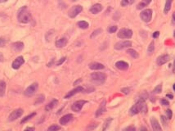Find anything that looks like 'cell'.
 <instances>
[{
	"label": "cell",
	"instance_id": "obj_45",
	"mask_svg": "<svg viewBox=\"0 0 175 131\" xmlns=\"http://www.w3.org/2000/svg\"><path fill=\"white\" fill-rule=\"evenodd\" d=\"M166 97H170V98H171V99H172V98H173V95H171V94H167V95H166Z\"/></svg>",
	"mask_w": 175,
	"mask_h": 131
},
{
	"label": "cell",
	"instance_id": "obj_28",
	"mask_svg": "<svg viewBox=\"0 0 175 131\" xmlns=\"http://www.w3.org/2000/svg\"><path fill=\"white\" fill-rule=\"evenodd\" d=\"M133 2H134V0H122L121 6H123V7H126L128 5L132 4Z\"/></svg>",
	"mask_w": 175,
	"mask_h": 131
},
{
	"label": "cell",
	"instance_id": "obj_22",
	"mask_svg": "<svg viewBox=\"0 0 175 131\" xmlns=\"http://www.w3.org/2000/svg\"><path fill=\"white\" fill-rule=\"evenodd\" d=\"M67 44V39L66 38H62L56 41V46L57 48H63Z\"/></svg>",
	"mask_w": 175,
	"mask_h": 131
},
{
	"label": "cell",
	"instance_id": "obj_30",
	"mask_svg": "<svg viewBox=\"0 0 175 131\" xmlns=\"http://www.w3.org/2000/svg\"><path fill=\"white\" fill-rule=\"evenodd\" d=\"M117 29H118V27H117L116 25H112V26H110V27L107 29V31H108L109 33L112 34V33H115Z\"/></svg>",
	"mask_w": 175,
	"mask_h": 131
},
{
	"label": "cell",
	"instance_id": "obj_2",
	"mask_svg": "<svg viewBox=\"0 0 175 131\" xmlns=\"http://www.w3.org/2000/svg\"><path fill=\"white\" fill-rule=\"evenodd\" d=\"M17 18H18V21L21 23H28L30 21L31 15L26 7H22L20 8L18 15H17Z\"/></svg>",
	"mask_w": 175,
	"mask_h": 131
},
{
	"label": "cell",
	"instance_id": "obj_51",
	"mask_svg": "<svg viewBox=\"0 0 175 131\" xmlns=\"http://www.w3.org/2000/svg\"><path fill=\"white\" fill-rule=\"evenodd\" d=\"M174 38H175V30L174 31Z\"/></svg>",
	"mask_w": 175,
	"mask_h": 131
},
{
	"label": "cell",
	"instance_id": "obj_27",
	"mask_svg": "<svg viewBox=\"0 0 175 131\" xmlns=\"http://www.w3.org/2000/svg\"><path fill=\"white\" fill-rule=\"evenodd\" d=\"M77 25H78V26L79 27V28H81V29H88V23L87 21H79L78 23H77Z\"/></svg>",
	"mask_w": 175,
	"mask_h": 131
},
{
	"label": "cell",
	"instance_id": "obj_3",
	"mask_svg": "<svg viewBox=\"0 0 175 131\" xmlns=\"http://www.w3.org/2000/svg\"><path fill=\"white\" fill-rule=\"evenodd\" d=\"M92 81L97 84H102L107 80V75L102 72H94L91 75Z\"/></svg>",
	"mask_w": 175,
	"mask_h": 131
},
{
	"label": "cell",
	"instance_id": "obj_33",
	"mask_svg": "<svg viewBox=\"0 0 175 131\" xmlns=\"http://www.w3.org/2000/svg\"><path fill=\"white\" fill-rule=\"evenodd\" d=\"M61 129V127L58 126H57V125H53L52 126H50L48 129L49 130V131H57V130H59Z\"/></svg>",
	"mask_w": 175,
	"mask_h": 131
},
{
	"label": "cell",
	"instance_id": "obj_38",
	"mask_svg": "<svg viewBox=\"0 0 175 131\" xmlns=\"http://www.w3.org/2000/svg\"><path fill=\"white\" fill-rule=\"evenodd\" d=\"M6 43H7L6 39H3V38H0V47H3V46H5Z\"/></svg>",
	"mask_w": 175,
	"mask_h": 131
},
{
	"label": "cell",
	"instance_id": "obj_16",
	"mask_svg": "<svg viewBox=\"0 0 175 131\" xmlns=\"http://www.w3.org/2000/svg\"><path fill=\"white\" fill-rule=\"evenodd\" d=\"M106 112V101L103 100L102 103L100 104V107L97 109V111L96 112V117H100L101 115H102L104 112Z\"/></svg>",
	"mask_w": 175,
	"mask_h": 131
},
{
	"label": "cell",
	"instance_id": "obj_44",
	"mask_svg": "<svg viewBox=\"0 0 175 131\" xmlns=\"http://www.w3.org/2000/svg\"><path fill=\"white\" fill-rule=\"evenodd\" d=\"M172 23L175 25V12L173 13V16H172Z\"/></svg>",
	"mask_w": 175,
	"mask_h": 131
},
{
	"label": "cell",
	"instance_id": "obj_1",
	"mask_svg": "<svg viewBox=\"0 0 175 131\" xmlns=\"http://www.w3.org/2000/svg\"><path fill=\"white\" fill-rule=\"evenodd\" d=\"M147 106H146V102L144 101V99H140V100H138L137 102L135 105H133V107H131V109H130V114L131 115H137V114H138V113H140L142 112V114H146V112H147Z\"/></svg>",
	"mask_w": 175,
	"mask_h": 131
},
{
	"label": "cell",
	"instance_id": "obj_25",
	"mask_svg": "<svg viewBox=\"0 0 175 131\" xmlns=\"http://www.w3.org/2000/svg\"><path fill=\"white\" fill-rule=\"evenodd\" d=\"M6 90V84L4 81L0 80V97H3L4 95Z\"/></svg>",
	"mask_w": 175,
	"mask_h": 131
},
{
	"label": "cell",
	"instance_id": "obj_18",
	"mask_svg": "<svg viewBox=\"0 0 175 131\" xmlns=\"http://www.w3.org/2000/svg\"><path fill=\"white\" fill-rule=\"evenodd\" d=\"M102 10V6L99 3H96L92 6L90 8V12H92V14H97L98 12H100Z\"/></svg>",
	"mask_w": 175,
	"mask_h": 131
},
{
	"label": "cell",
	"instance_id": "obj_48",
	"mask_svg": "<svg viewBox=\"0 0 175 131\" xmlns=\"http://www.w3.org/2000/svg\"><path fill=\"white\" fill-rule=\"evenodd\" d=\"M53 62H54V59H53V61H52V62H51L48 65V67H51V65H52V64H53Z\"/></svg>",
	"mask_w": 175,
	"mask_h": 131
},
{
	"label": "cell",
	"instance_id": "obj_26",
	"mask_svg": "<svg viewBox=\"0 0 175 131\" xmlns=\"http://www.w3.org/2000/svg\"><path fill=\"white\" fill-rule=\"evenodd\" d=\"M127 53L129 54L132 58H139V55H138V53H137V51H135L134 49H128Z\"/></svg>",
	"mask_w": 175,
	"mask_h": 131
},
{
	"label": "cell",
	"instance_id": "obj_40",
	"mask_svg": "<svg viewBox=\"0 0 175 131\" xmlns=\"http://www.w3.org/2000/svg\"><path fill=\"white\" fill-rule=\"evenodd\" d=\"M66 58H61V60H60L59 62H57L56 65H57V66H60V65H62V64L64 62L66 61Z\"/></svg>",
	"mask_w": 175,
	"mask_h": 131
},
{
	"label": "cell",
	"instance_id": "obj_21",
	"mask_svg": "<svg viewBox=\"0 0 175 131\" xmlns=\"http://www.w3.org/2000/svg\"><path fill=\"white\" fill-rule=\"evenodd\" d=\"M151 0H142V2H140L138 4H137V8L138 10H141L142 9V8H146V7H147L148 5L151 3Z\"/></svg>",
	"mask_w": 175,
	"mask_h": 131
},
{
	"label": "cell",
	"instance_id": "obj_29",
	"mask_svg": "<svg viewBox=\"0 0 175 131\" xmlns=\"http://www.w3.org/2000/svg\"><path fill=\"white\" fill-rule=\"evenodd\" d=\"M155 50V44H154V42H151L150 45L148 46V49H147V52L150 54H151Z\"/></svg>",
	"mask_w": 175,
	"mask_h": 131
},
{
	"label": "cell",
	"instance_id": "obj_6",
	"mask_svg": "<svg viewBox=\"0 0 175 131\" xmlns=\"http://www.w3.org/2000/svg\"><path fill=\"white\" fill-rule=\"evenodd\" d=\"M38 88H39V85H38L37 83L32 84L30 86H29V87L25 89V95L27 96V97H31V96H33L34 93H35V92L37 91Z\"/></svg>",
	"mask_w": 175,
	"mask_h": 131
},
{
	"label": "cell",
	"instance_id": "obj_37",
	"mask_svg": "<svg viewBox=\"0 0 175 131\" xmlns=\"http://www.w3.org/2000/svg\"><path fill=\"white\" fill-rule=\"evenodd\" d=\"M112 119L111 118H110V119H107V121L105 122V124H104V128H103V130H107V128L109 126V125H110V123L111 122Z\"/></svg>",
	"mask_w": 175,
	"mask_h": 131
},
{
	"label": "cell",
	"instance_id": "obj_36",
	"mask_svg": "<svg viewBox=\"0 0 175 131\" xmlns=\"http://www.w3.org/2000/svg\"><path fill=\"white\" fill-rule=\"evenodd\" d=\"M166 115H167V119L170 120L171 118H172V115H173V112H172L170 109H168L166 111Z\"/></svg>",
	"mask_w": 175,
	"mask_h": 131
},
{
	"label": "cell",
	"instance_id": "obj_43",
	"mask_svg": "<svg viewBox=\"0 0 175 131\" xmlns=\"http://www.w3.org/2000/svg\"><path fill=\"white\" fill-rule=\"evenodd\" d=\"M125 130H133L134 131L136 129H135V127H133V126H130V127H127V128H125L124 129Z\"/></svg>",
	"mask_w": 175,
	"mask_h": 131
},
{
	"label": "cell",
	"instance_id": "obj_9",
	"mask_svg": "<svg viewBox=\"0 0 175 131\" xmlns=\"http://www.w3.org/2000/svg\"><path fill=\"white\" fill-rule=\"evenodd\" d=\"M23 114V110L22 109H16L11 113L9 116V121H16V119H18L19 117H21V115Z\"/></svg>",
	"mask_w": 175,
	"mask_h": 131
},
{
	"label": "cell",
	"instance_id": "obj_10",
	"mask_svg": "<svg viewBox=\"0 0 175 131\" xmlns=\"http://www.w3.org/2000/svg\"><path fill=\"white\" fill-rule=\"evenodd\" d=\"M85 103H87V101H84V100H79L77 102H75L74 103L73 105H72V110H73L74 112H80L81 111V109H82V107H83V105L85 104Z\"/></svg>",
	"mask_w": 175,
	"mask_h": 131
},
{
	"label": "cell",
	"instance_id": "obj_31",
	"mask_svg": "<svg viewBox=\"0 0 175 131\" xmlns=\"http://www.w3.org/2000/svg\"><path fill=\"white\" fill-rule=\"evenodd\" d=\"M44 101V95H39V97L36 98L35 101V104H39V103H42Z\"/></svg>",
	"mask_w": 175,
	"mask_h": 131
},
{
	"label": "cell",
	"instance_id": "obj_42",
	"mask_svg": "<svg viewBox=\"0 0 175 131\" xmlns=\"http://www.w3.org/2000/svg\"><path fill=\"white\" fill-rule=\"evenodd\" d=\"M159 35H160V32L159 31H156V32H154L153 34H152V37L154 38V39H156V38H158L159 37Z\"/></svg>",
	"mask_w": 175,
	"mask_h": 131
},
{
	"label": "cell",
	"instance_id": "obj_34",
	"mask_svg": "<svg viewBox=\"0 0 175 131\" xmlns=\"http://www.w3.org/2000/svg\"><path fill=\"white\" fill-rule=\"evenodd\" d=\"M102 29H96V30H94V31H93V33L91 34V36H90V37H91V38H94L95 36H97V34H101V33H102Z\"/></svg>",
	"mask_w": 175,
	"mask_h": 131
},
{
	"label": "cell",
	"instance_id": "obj_8",
	"mask_svg": "<svg viewBox=\"0 0 175 131\" xmlns=\"http://www.w3.org/2000/svg\"><path fill=\"white\" fill-rule=\"evenodd\" d=\"M132 45V43L129 40H124V41H120L119 43H117L116 45H115V49L116 50H122L124 49H126V48H129Z\"/></svg>",
	"mask_w": 175,
	"mask_h": 131
},
{
	"label": "cell",
	"instance_id": "obj_35",
	"mask_svg": "<svg viewBox=\"0 0 175 131\" xmlns=\"http://www.w3.org/2000/svg\"><path fill=\"white\" fill-rule=\"evenodd\" d=\"M34 116H35V113H32V114H30V115H29V116L25 117L24 119L21 121V123H25V122H26L27 121H29V119H30V118H32V117H34Z\"/></svg>",
	"mask_w": 175,
	"mask_h": 131
},
{
	"label": "cell",
	"instance_id": "obj_15",
	"mask_svg": "<svg viewBox=\"0 0 175 131\" xmlns=\"http://www.w3.org/2000/svg\"><path fill=\"white\" fill-rule=\"evenodd\" d=\"M83 88L82 87V86H79V87L75 88V89H73V90H71V91H70V92L65 96V98H69V97H72V96H74L75 94H76L77 93H79V92H83Z\"/></svg>",
	"mask_w": 175,
	"mask_h": 131
},
{
	"label": "cell",
	"instance_id": "obj_5",
	"mask_svg": "<svg viewBox=\"0 0 175 131\" xmlns=\"http://www.w3.org/2000/svg\"><path fill=\"white\" fill-rule=\"evenodd\" d=\"M82 10H83V8H82L80 5L74 6V7H72V8L70 9V11H69V16L71 17V18H74V17H75L76 16H78V15L82 12Z\"/></svg>",
	"mask_w": 175,
	"mask_h": 131
},
{
	"label": "cell",
	"instance_id": "obj_20",
	"mask_svg": "<svg viewBox=\"0 0 175 131\" xmlns=\"http://www.w3.org/2000/svg\"><path fill=\"white\" fill-rule=\"evenodd\" d=\"M89 68L91 69V70H102V69H104L105 67H104V65H102L101 63H98V62H92V63L89 64Z\"/></svg>",
	"mask_w": 175,
	"mask_h": 131
},
{
	"label": "cell",
	"instance_id": "obj_32",
	"mask_svg": "<svg viewBox=\"0 0 175 131\" xmlns=\"http://www.w3.org/2000/svg\"><path fill=\"white\" fill-rule=\"evenodd\" d=\"M161 91H162V84H158V85L155 88L153 93H161Z\"/></svg>",
	"mask_w": 175,
	"mask_h": 131
},
{
	"label": "cell",
	"instance_id": "obj_14",
	"mask_svg": "<svg viewBox=\"0 0 175 131\" xmlns=\"http://www.w3.org/2000/svg\"><path fill=\"white\" fill-rule=\"evenodd\" d=\"M151 124L153 130H162V128H161V126H160V123H159L158 121H157L156 119H155L154 117H152L151 119Z\"/></svg>",
	"mask_w": 175,
	"mask_h": 131
},
{
	"label": "cell",
	"instance_id": "obj_46",
	"mask_svg": "<svg viewBox=\"0 0 175 131\" xmlns=\"http://www.w3.org/2000/svg\"><path fill=\"white\" fill-rule=\"evenodd\" d=\"M173 71L175 73V59H174V67H173Z\"/></svg>",
	"mask_w": 175,
	"mask_h": 131
},
{
	"label": "cell",
	"instance_id": "obj_49",
	"mask_svg": "<svg viewBox=\"0 0 175 131\" xmlns=\"http://www.w3.org/2000/svg\"><path fill=\"white\" fill-rule=\"evenodd\" d=\"M6 1H7V0H0V3H4Z\"/></svg>",
	"mask_w": 175,
	"mask_h": 131
},
{
	"label": "cell",
	"instance_id": "obj_47",
	"mask_svg": "<svg viewBox=\"0 0 175 131\" xmlns=\"http://www.w3.org/2000/svg\"><path fill=\"white\" fill-rule=\"evenodd\" d=\"M25 130H34V128H26Z\"/></svg>",
	"mask_w": 175,
	"mask_h": 131
},
{
	"label": "cell",
	"instance_id": "obj_17",
	"mask_svg": "<svg viewBox=\"0 0 175 131\" xmlns=\"http://www.w3.org/2000/svg\"><path fill=\"white\" fill-rule=\"evenodd\" d=\"M116 67L121 71H125L129 68V64L125 62H124V61H119L116 63Z\"/></svg>",
	"mask_w": 175,
	"mask_h": 131
},
{
	"label": "cell",
	"instance_id": "obj_13",
	"mask_svg": "<svg viewBox=\"0 0 175 131\" xmlns=\"http://www.w3.org/2000/svg\"><path fill=\"white\" fill-rule=\"evenodd\" d=\"M72 120H73V116L71 114H67V115H66V116H64V117L61 118L60 124L62 125V126H66V125L68 124L69 122L71 121Z\"/></svg>",
	"mask_w": 175,
	"mask_h": 131
},
{
	"label": "cell",
	"instance_id": "obj_11",
	"mask_svg": "<svg viewBox=\"0 0 175 131\" xmlns=\"http://www.w3.org/2000/svg\"><path fill=\"white\" fill-rule=\"evenodd\" d=\"M169 61H170V56L168 54H164V55L158 57V58L156 60V63L159 66H162V65L165 64L166 62H168Z\"/></svg>",
	"mask_w": 175,
	"mask_h": 131
},
{
	"label": "cell",
	"instance_id": "obj_12",
	"mask_svg": "<svg viewBox=\"0 0 175 131\" xmlns=\"http://www.w3.org/2000/svg\"><path fill=\"white\" fill-rule=\"evenodd\" d=\"M25 62V60L24 58H22V57H18V58H16V60H15L14 62H12V68L13 69H16V70H17V69H19Z\"/></svg>",
	"mask_w": 175,
	"mask_h": 131
},
{
	"label": "cell",
	"instance_id": "obj_24",
	"mask_svg": "<svg viewBox=\"0 0 175 131\" xmlns=\"http://www.w3.org/2000/svg\"><path fill=\"white\" fill-rule=\"evenodd\" d=\"M172 2L173 0H166L165 6V9H164V12L167 14L171 9V5H172Z\"/></svg>",
	"mask_w": 175,
	"mask_h": 131
},
{
	"label": "cell",
	"instance_id": "obj_7",
	"mask_svg": "<svg viewBox=\"0 0 175 131\" xmlns=\"http://www.w3.org/2000/svg\"><path fill=\"white\" fill-rule=\"evenodd\" d=\"M141 19L145 22H149L152 17V11L151 9H146L142 11L140 14Z\"/></svg>",
	"mask_w": 175,
	"mask_h": 131
},
{
	"label": "cell",
	"instance_id": "obj_23",
	"mask_svg": "<svg viewBox=\"0 0 175 131\" xmlns=\"http://www.w3.org/2000/svg\"><path fill=\"white\" fill-rule=\"evenodd\" d=\"M57 103H58V101H57V99H54V100H53L51 102H49L48 105H46L45 110H46V111H50V110L53 109L54 107L57 105Z\"/></svg>",
	"mask_w": 175,
	"mask_h": 131
},
{
	"label": "cell",
	"instance_id": "obj_4",
	"mask_svg": "<svg viewBox=\"0 0 175 131\" xmlns=\"http://www.w3.org/2000/svg\"><path fill=\"white\" fill-rule=\"evenodd\" d=\"M133 36V31L129 29H121L118 32V37L120 39H130Z\"/></svg>",
	"mask_w": 175,
	"mask_h": 131
},
{
	"label": "cell",
	"instance_id": "obj_41",
	"mask_svg": "<svg viewBox=\"0 0 175 131\" xmlns=\"http://www.w3.org/2000/svg\"><path fill=\"white\" fill-rule=\"evenodd\" d=\"M121 91L124 93H125V94H128L129 93V91H130V89L129 88H122Z\"/></svg>",
	"mask_w": 175,
	"mask_h": 131
},
{
	"label": "cell",
	"instance_id": "obj_19",
	"mask_svg": "<svg viewBox=\"0 0 175 131\" xmlns=\"http://www.w3.org/2000/svg\"><path fill=\"white\" fill-rule=\"evenodd\" d=\"M24 48V44L21 42H16L14 44H12V49H13L16 52H20Z\"/></svg>",
	"mask_w": 175,
	"mask_h": 131
},
{
	"label": "cell",
	"instance_id": "obj_50",
	"mask_svg": "<svg viewBox=\"0 0 175 131\" xmlns=\"http://www.w3.org/2000/svg\"><path fill=\"white\" fill-rule=\"evenodd\" d=\"M173 88H174V90L175 92V84H174V85H173Z\"/></svg>",
	"mask_w": 175,
	"mask_h": 131
},
{
	"label": "cell",
	"instance_id": "obj_39",
	"mask_svg": "<svg viewBox=\"0 0 175 131\" xmlns=\"http://www.w3.org/2000/svg\"><path fill=\"white\" fill-rule=\"evenodd\" d=\"M161 104H162L163 106H168V105L170 104V103H169V102H168V101H167L166 99H162V100L161 101Z\"/></svg>",
	"mask_w": 175,
	"mask_h": 131
}]
</instances>
